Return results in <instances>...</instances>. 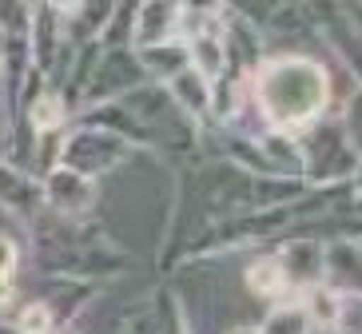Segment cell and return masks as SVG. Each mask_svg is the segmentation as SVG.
I'll return each instance as SVG.
<instances>
[{
    "mask_svg": "<svg viewBox=\"0 0 362 334\" xmlns=\"http://www.w3.org/2000/svg\"><path fill=\"white\" fill-rule=\"evenodd\" d=\"M251 104L263 128L287 140H303L330 112V68L315 56H263L251 72Z\"/></svg>",
    "mask_w": 362,
    "mask_h": 334,
    "instance_id": "1",
    "label": "cell"
},
{
    "mask_svg": "<svg viewBox=\"0 0 362 334\" xmlns=\"http://www.w3.org/2000/svg\"><path fill=\"white\" fill-rule=\"evenodd\" d=\"M298 163H303V179L307 184H327V179H351L354 167H358V151L351 148V140L342 136L339 124H315V128L303 136V151H298Z\"/></svg>",
    "mask_w": 362,
    "mask_h": 334,
    "instance_id": "2",
    "label": "cell"
},
{
    "mask_svg": "<svg viewBox=\"0 0 362 334\" xmlns=\"http://www.w3.org/2000/svg\"><path fill=\"white\" fill-rule=\"evenodd\" d=\"M124 155H128V140H124V136H112V131H104V128L80 124V128L64 140L56 167H68V172L92 179V175H100V172H112Z\"/></svg>",
    "mask_w": 362,
    "mask_h": 334,
    "instance_id": "3",
    "label": "cell"
},
{
    "mask_svg": "<svg viewBox=\"0 0 362 334\" xmlns=\"http://www.w3.org/2000/svg\"><path fill=\"white\" fill-rule=\"evenodd\" d=\"M139 80H144V68H139L136 52H128V48H107L104 60L96 64V76H92V92H88V104L92 108H104V104H116V100H124L128 92H136Z\"/></svg>",
    "mask_w": 362,
    "mask_h": 334,
    "instance_id": "4",
    "label": "cell"
},
{
    "mask_svg": "<svg viewBox=\"0 0 362 334\" xmlns=\"http://www.w3.org/2000/svg\"><path fill=\"white\" fill-rule=\"evenodd\" d=\"M40 195H44L48 211H56V215H64V219H80L96 203V184L84 179V175L68 172V167H52V172L44 175Z\"/></svg>",
    "mask_w": 362,
    "mask_h": 334,
    "instance_id": "5",
    "label": "cell"
},
{
    "mask_svg": "<svg viewBox=\"0 0 362 334\" xmlns=\"http://www.w3.org/2000/svg\"><path fill=\"white\" fill-rule=\"evenodd\" d=\"M322 282L342 299H362V243L339 239L322 247Z\"/></svg>",
    "mask_w": 362,
    "mask_h": 334,
    "instance_id": "6",
    "label": "cell"
},
{
    "mask_svg": "<svg viewBox=\"0 0 362 334\" xmlns=\"http://www.w3.org/2000/svg\"><path fill=\"white\" fill-rule=\"evenodd\" d=\"M279 267L287 275V282L295 287V294L310 291V287H319L322 282V243L315 239H295V243H283L275 251Z\"/></svg>",
    "mask_w": 362,
    "mask_h": 334,
    "instance_id": "7",
    "label": "cell"
},
{
    "mask_svg": "<svg viewBox=\"0 0 362 334\" xmlns=\"http://www.w3.org/2000/svg\"><path fill=\"white\" fill-rule=\"evenodd\" d=\"M28 16H33V40H28V56H33V68L36 76L40 72H52L56 68V56H60V48H64V24H60V16H56L52 4H36V8H28Z\"/></svg>",
    "mask_w": 362,
    "mask_h": 334,
    "instance_id": "8",
    "label": "cell"
},
{
    "mask_svg": "<svg viewBox=\"0 0 362 334\" xmlns=\"http://www.w3.org/2000/svg\"><path fill=\"white\" fill-rule=\"evenodd\" d=\"M0 207L12 219H36V211L44 207L40 184L28 179L24 172H16L12 163H0Z\"/></svg>",
    "mask_w": 362,
    "mask_h": 334,
    "instance_id": "9",
    "label": "cell"
},
{
    "mask_svg": "<svg viewBox=\"0 0 362 334\" xmlns=\"http://www.w3.org/2000/svg\"><path fill=\"white\" fill-rule=\"evenodd\" d=\"M247 291L255 294V299L263 302H275V306H291V302H298L295 287L287 282V275H283V267H279L275 255H263V259H255L251 267H247Z\"/></svg>",
    "mask_w": 362,
    "mask_h": 334,
    "instance_id": "10",
    "label": "cell"
},
{
    "mask_svg": "<svg viewBox=\"0 0 362 334\" xmlns=\"http://www.w3.org/2000/svg\"><path fill=\"white\" fill-rule=\"evenodd\" d=\"M132 20H136L132 24V40L139 48L168 44L175 40V28H180V4H139Z\"/></svg>",
    "mask_w": 362,
    "mask_h": 334,
    "instance_id": "11",
    "label": "cell"
},
{
    "mask_svg": "<svg viewBox=\"0 0 362 334\" xmlns=\"http://www.w3.org/2000/svg\"><path fill=\"white\" fill-rule=\"evenodd\" d=\"M136 60H139V68H144V76H151L160 88L171 84L180 72H187V68H192V56H187V44H183V40H168V44L139 48Z\"/></svg>",
    "mask_w": 362,
    "mask_h": 334,
    "instance_id": "12",
    "label": "cell"
},
{
    "mask_svg": "<svg viewBox=\"0 0 362 334\" xmlns=\"http://www.w3.org/2000/svg\"><path fill=\"white\" fill-rule=\"evenodd\" d=\"M298 306H303L310 326H330V330L346 326V299L334 294L327 282H319V287H310V291L298 294Z\"/></svg>",
    "mask_w": 362,
    "mask_h": 334,
    "instance_id": "13",
    "label": "cell"
},
{
    "mask_svg": "<svg viewBox=\"0 0 362 334\" xmlns=\"http://www.w3.org/2000/svg\"><path fill=\"white\" fill-rule=\"evenodd\" d=\"M163 88H168V100L187 119H203V116H207V96H211V84H207L199 72H192V68H187V72H180L171 84H163Z\"/></svg>",
    "mask_w": 362,
    "mask_h": 334,
    "instance_id": "14",
    "label": "cell"
},
{
    "mask_svg": "<svg viewBox=\"0 0 362 334\" xmlns=\"http://www.w3.org/2000/svg\"><path fill=\"white\" fill-rule=\"evenodd\" d=\"M187 56H192V72H199L207 84H215V80L227 72L223 28H219V32H203L199 40H192V44H187Z\"/></svg>",
    "mask_w": 362,
    "mask_h": 334,
    "instance_id": "15",
    "label": "cell"
},
{
    "mask_svg": "<svg viewBox=\"0 0 362 334\" xmlns=\"http://www.w3.org/2000/svg\"><path fill=\"white\" fill-rule=\"evenodd\" d=\"M68 119V104L60 92H36L33 104H28V128L36 131V136H52V131L64 128Z\"/></svg>",
    "mask_w": 362,
    "mask_h": 334,
    "instance_id": "16",
    "label": "cell"
},
{
    "mask_svg": "<svg viewBox=\"0 0 362 334\" xmlns=\"http://www.w3.org/2000/svg\"><path fill=\"white\" fill-rule=\"evenodd\" d=\"M259 334H310V323L303 306L291 302V306H275V311L267 314V323L259 326Z\"/></svg>",
    "mask_w": 362,
    "mask_h": 334,
    "instance_id": "17",
    "label": "cell"
},
{
    "mask_svg": "<svg viewBox=\"0 0 362 334\" xmlns=\"http://www.w3.org/2000/svg\"><path fill=\"white\" fill-rule=\"evenodd\" d=\"M16 334H52L56 330V314H52V306L44 299H36V302H24L21 306V314H16V326H12Z\"/></svg>",
    "mask_w": 362,
    "mask_h": 334,
    "instance_id": "18",
    "label": "cell"
},
{
    "mask_svg": "<svg viewBox=\"0 0 362 334\" xmlns=\"http://www.w3.org/2000/svg\"><path fill=\"white\" fill-rule=\"evenodd\" d=\"M339 128H342V136L351 140V148L362 155V92H354V96H351V108H346V119H342Z\"/></svg>",
    "mask_w": 362,
    "mask_h": 334,
    "instance_id": "19",
    "label": "cell"
},
{
    "mask_svg": "<svg viewBox=\"0 0 362 334\" xmlns=\"http://www.w3.org/2000/svg\"><path fill=\"white\" fill-rule=\"evenodd\" d=\"M21 263V243L0 235V279H12V270Z\"/></svg>",
    "mask_w": 362,
    "mask_h": 334,
    "instance_id": "20",
    "label": "cell"
},
{
    "mask_svg": "<svg viewBox=\"0 0 362 334\" xmlns=\"http://www.w3.org/2000/svg\"><path fill=\"white\" fill-rule=\"evenodd\" d=\"M12 294H16V287H12V279H0V311L12 302Z\"/></svg>",
    "mask_w": 362,
    "mask_h": 334,
    "instance_id": "21",
    "label": "cell"
},
{
    "mask_svg": "<svg viewBox=\"0 0 362 334\" xmlns=\"http://www.w3.org/2000/svg\"><path fill=\"white\" fill-rule=\"evenodd\" d=\"M351 179H354V187L362 191V155H358V167H354V175H351Z\"/></svg>",
    "mask_w": 362,
    "mask_h": 334,
    "instance_id": "22",
    "label": "cell"
},
{
    "mask_svg": "<svg viewBox=\"0 0 362 334\" xmlns=\"http://www.w3.org/2000/svg\"><path fill=\"white\" fill-rule=\"evenodd\" d=\"M231 334H259V326H243V330H231Z\"/></svg>",
    "mask_w": 362,
    "mask_h": 334,
    "instance_id": "23",
    "label": "cell"
},
{
    "mask_svg": "<svg viewBox=\"0 0 362 334\" xmlns=\"http://www.w3.org/2000/svg\"><path fill=\"white\" fill-rule=\"evenodd\" d=\"M4 68H8V60H4V52H0V76H4Z\"/></svg>",
    "mask_w": 362,
    "mask_h": 334,
    "instance_id": "24",
    "label": "cell"
}]
</instances>
